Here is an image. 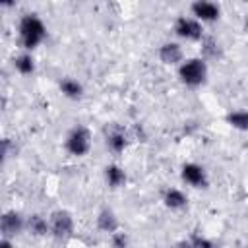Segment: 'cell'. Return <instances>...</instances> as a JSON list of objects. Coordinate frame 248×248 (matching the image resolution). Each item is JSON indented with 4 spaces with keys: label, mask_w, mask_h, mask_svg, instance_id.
Returning <instances> with one entry per match:
<instances>
[{
    "label": "cell",
    "mask_w": 248,
    "mask_h": 248,
    "mask_svg": "<svg viewBox=\"0 0 248 248\" xmlns=\"http://www.w3.org/2000/svg\"><path fill=\"white\" fill-rule=\"evenodd\" d=\"M105 180H107V184L110 188H120L126 182V172L118 165H108L105 169Z\"/></svg>",
    "instance_id": "obj_13"
},
{
    "label": "cell",
    "mask_w": 248,
    "mask_h": 248,
    "mask_svg": "<svg viewBox=\"0 0 248 248\" xmlns=\"http://www.w3.org/2000/svg\"><path fill=\"white\" fill-rule=\"evenodd\" d=\"M60 91L68 97V99H79L83 95V85L74 79V78H64L60 81Z\"/></svg>",
    "instance_id": "obj_14"
},
{
    "label": "cell",
    "mask_w": 248,
    "mask_h": 248,
    "mask_svg": "<svg viewBox=\"0 0 248 248\" xmlns=\"http://www.w3.org/2000/svg\"><path fill=\"white\" fill-rule=\"evenodd\" d=\"M27 229H29V232H33V234L43 236V234L50 232V223H48L43 215H31V217L27 219Z\"/></svg>",
    "instance_id": "obj_15"
},
{
    "label": "cell",
    "mask_w": 248,
    "mask_h": 248,
    "mask_svg": "<svg viewBox=\"0 0 248 248\" xmlns=\"http://www.w3.org/2000/svg\"><path fill=\"white\" fill-rule=\"evenodd\" d=\"M174 33L180 37V39H186V41H200L203 37V29H202V23L194 17H178L176 23H174Z\"/></svg>",
    "instance_id": "obj_4"
},
{
    "label": "cell",
    "mask_w": 248,
    "mask_h": 248,
    "mask_svg": "<svg viewBox=\"0 0 248 248\" xmlns=\"http://www.w3.org/2000/svg\"><path fill=\"white\" fill-rule=\"evenodd\" d=\"M244 29L248 31V17H246V21H244Z\"/></svg>",
    "instance_id": "obj_23"
},
{
    "label": "cell",
    "mask_w": 248,
    "mask_h": 248,
    "mask_svg": "<svg viewBox=\"0 0 248 248\" xmlns=\"http://www.w3.org/2000/svg\"><path fill=\"white\" fill-rule=\"evenodd\" d=\"M159 58L165 64H178L182 60V48L178 43H165L159 48Z\"/></svg>",
    "instance_id": "obj_10"
},
{
    "label": "cell",
    "mask_w": 248,
    "mask_h": 248,
    "mask_svg": "<svg viewBox=\"0 0 248 248\" xmlns=\"http://www.w3.org/2000/svg\"><path fill=\"white\" fill-rule=\"evenodd\" d=\"M202 46H203V52H205L207 56H211V58H215V56H219V54H221V50H219V43H217L215 39H211V37L203 39Z\"/></svg>",
    "instance_id": "obj_18"
},
{
    "label": "cell",
    "mask_w": 248,
    "mask_h": 248,
    "mask_svg": "<svg viewBox=\"0 0 248 248\" xmlns=\"http://www.w3.org/2000/svg\"><path fill=\"white\" fill-rule=\"evenodd\" d=\"M0 227H2L4 238H12V236L19 234V232L27 227V223L23 221V217H21L19 213H16V211H6V213L2 215Z\"/></svg>",
    "instance_id": "obj_6"
},
{
    "label": "cell",
    "mask_w": 248,
    "mask_h": 248,
    "mask_svg": "<svg viewBox=\"0 0 248 248\" xmlns=\"http://www.w3.org/2000/svg\"><path fill=\"white\" fill-rule=\"evenodd\" d=\"M14 68H16L19 74L29 76V74H33V72H35V60H33V56H31V54L23 52V54H19V56H16V58H14Z\"/></svg>",
    "instance_id": "obj_16"
},
{
    "label": "cell",
    "mask_w": 248,
    "mask_h": 248,
    "mask_svg": "<svg viewBox=\"0 0 248 248\" xmlns=\"http://www.w3.org/2000/svg\"><path fill=\"white\" fill-rule=\"evenodd\" d=\"M178 248H194V244L188 240V242H180V244H178Z\"/></svg>",
    "instance_id": "obj_22"
},
{
    "label": "cell",
    "mask_w": 248,
    "mask_h": 248,
    "mask_svg": "<svg viewBox=\"0 0 248 248\" xmlns=\"http://www.w3.org/2000/svg\"><path fill=\"white\" fill-rule=\"evenodd\" d=\"M128 145V138H126V132L120 128V126H112L108 132H107V147L112 151V153H122Z\"/></svg>",
    "instance_id": "obj_9"
},
{
    "label": "cell",
    "mask_w": 248,
    "mask_h": 248,
    "mask_svg": "<svg viewBox=\"0 0 248 248\" xmlns=\"http://www.w3.org/2000/svg\"><path fill=\"white\" fill-rule=\"evenodd\" d=\"M0 248H16V246L10 242V238H2L0 240Z\"/></svg>",
    "instance_id": "obj_21"
},
{
    "label": "cell",
    "mask_w": 248,
    "mask_h": 248,
    "mask_svg": "<svg viewBox=\"0 0 248 248\" xmlns=\"http://www.w3.org/2000/svg\"><path fill=\"white\" fill-rule=\"evenodd\" d=\"M221 14V8L213 2H205V0H198L192 4V16L198 21H215Z\"/></svg>",
    "instance_id": "obj_8"
},
{
    "label": "cell",
    "mask_w": 248,
    "mask_h": 248,
    "mask_svg": "<svg viewBox=\"0 0 248 248\" xmlns=\"http://www.w3.org/2000/svg\"><path fill=\"white\" fill-rule=\"evenodd\" d=\"M227 122H229L232 128L248 130V112H246V110H232V112L227 114Z\"/></svg>",
    "instance_id": "obj_17"
},
{
    "label": "cell",
    "mask_w": 248,
    "mask_h": 248,
    "mask_svg": "<svg viewBox=\"0 0 248 248\" xmlns=\"http://www.w3.org/2000/svg\"><path fill=\"white\" fill-rule=\"evenodd\" d=\"M46 35V29H45V23L35 16V14H27L21 17L19 21V41H21V46L31 50L35 48L37 45L43 43Z\"/></svg>",
    "instance_id": "obj_1"
},
{
    "label": "cell",
    "mask_w": 248,
    "mask_h": 248,
    "mask_svg": "<svg viewBox=\"0 0 248 248\" xmlns=\"http://www.w3.org/2000/svg\"><path fill=\"white\" fill-rule=\"evenodd\" d=\"M48 223H50V232L56 238H68L74 231V219L68 211H54Z\"/></svg>",
    "instance_id": "obj_5"
},
{
    "label": "cell",
    "mask_w": 248,
    "mask_h": 248,
    "mask_svg": "<svg viewBox=\"0 0 248 248\" xmlns=\"http://www.w3.org/2000/svg\"><path fill=\"white\" fill-rule=\"evenodd\" d=\"M182 180L194 188H205L207 186V176L202 165L196 163H186L182 167Z\"/></svg>",
    "instance_id": "obj_7"
},
{
    "label": "cell",
    "mask_w": 248,
    "mask_h": 248,
    "mask_svg": "<svg viewBox=\"0 0 248 248\" xmlns=\"http://www.w3.org/2000/svg\"><path fill=\"white\" fill-rule=\"evenodd\" d=\"M110 240H112V248H128V236L124 232H114L110 234Z\"/></svg>",
    "instance_id": "obj_19"
},
{
    "label": "cell",
    "mask_w": 248,
    "mask_h": 248,
    "mask_svg": "<svg viewBox=\"0 0 248 248\" xmlns=\"http://www.w3.org/2000/svg\"><path fill=\"white\" fill-rule=\"evenodd\" d=\"M178 76H180L182 83L196 87V85H202L205 81L207 66L202 58H188L178 66Z\"/></svg>",
    "instance_id": "obj_2"
},
{
    "label": "cell",
    "mask_w": 248,
    "mask_h": 248,
    "mask_svg": "<svg viewBox=\"0 0 248 248\" xmlns=\"http://www.w3.org/2000/svg\"><path fill=\"white\" fill-rule=\"evenodd\" d=\"M97 227L107 234H114L118 231V219L110 209H103L97 217Z\"/></svg>",
    "instance_id": "obj_11"
},
{
    "label": "cell",
    "mask_w": 248,
    "mask_h": 248,
    "mask_svg": "<svg viewBox=\"0 0 248 248\" xmlns=\"http://www.w3.org/2000/svg\"><path fill=\"white\" fill-rule=\"evenodd\" d=\"M163 202H165V205L170 207V209H182V207H186L188 198H186V194H184L182 190H178V188H170V190L165 192Z\"/></svg>",
    "instance_id": "obj_12"
},
{
    "label": "cell",
    "mask_w": 248,
    "mask_h": 248,
    "mask_svg": "<svg viewBox=\"0 0 248 248\" xmlns=\"http://www.w3.org/2000/svg\"><path fill=\"white\" fill-rule=\"evenodd\" d=\"M89 147H91V134H89V130L83 128V126L72 128L68 138H66V149L72 155L81 157V155H85L89 151Z\"/></svg>",
    "instance_id": "obj_3"
},
{
    "label": "cell",
    "mask_w": 248,
    "mask_h": 248,
    "mask_svg": "<svg viewBox=\"0 0 248 248\" xmlns=\"http://www.w3.org/2000/svg\"><path fill=\"white\" fill-rule=\"evenodd\" d=\"M190 242L194 244V248H215V244L205 236H192Z\"/></svg>",
    "instance_id": "obj_20"
}]
</instances>
